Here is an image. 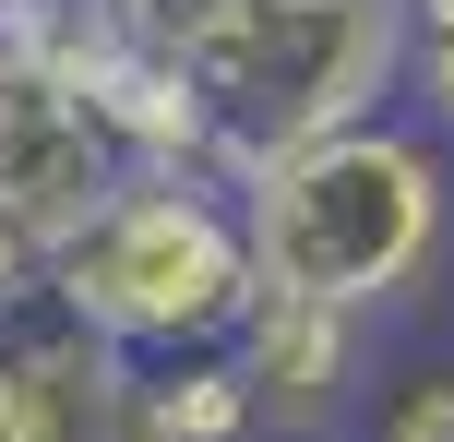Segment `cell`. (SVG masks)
I'll return each instance as SVG.
<instances>
[{
	"instance_id": "cell-1",
	"label": "cell",
	"mask_w": 454,
	"mask_h": 442,
	"mask_svg": "<svg viewBox=\"0 0 454 442\" xmlns=\"http://www.w3.org/2000/svg\"><path fill=\"white\" fill-rule=\"evenodd\" d=\"M227 204H239V239H251V287L371 323L442 252V143L407 132L395 108H371L347 132H311L287 156L239 167Z\"/></svg>"
},
{
	"instance_id": "cell-2",
	"label": "cell",
	"mask_w": 454,
	"mask_h": 442,
	"mask_svg": "<svg viewBox=\"0 0 454 442\" xmlns=\"http://www.w3.org/2000/svg\"><path fill=\"white\" fill-rule=\"evenodd\" d=\"M48 299H60L96 347H120L132 371H168V359H215L263 287H251V239H239L227 180L132 167V180L48 252Z\"/></svg>"
},
{
	"instance_id": "cell-3",
	"label": "cell",
	"mask_w": 454,
	"mask_h": 442,
	"mask_svg": "<svg viewBox=\"0 0 454 442\" xmlns=\"http://www.w3.org/2000/svg\"><path fill=\"white\" fill-rule=\"evenodd\" d=\"M168 60L204 132V180H239L311 132L371 120L407 84V0H227Z\"/></svg>"
},
{
	"instance_id": "cell-4",
	"label": "cell",
	"mask_w": 454,
	"mask_h": 442,
	"mask_svg": "<svg viewBox=\"0 0 454 442\" xmlns=\"http://www.w3.org/2000/svg\"><path fill=\"white\" fill-rule=\"evenodd\" d=\"M227 371L251 395V430H323V419H347V383H359V323L263 287L227 335Z\"/></svg>"
},
{
	"instance_id": "cell-5",
	"label": "cell",
	"mask_w": 454,
	"mask_h": 442,
	"mask_svg": "<svg viewBox=\"0 0 454 442\" xmlns=\"http://www.w3.org/2000/svg\"><path fill=\"white\" fill-rule=\"evenodd\" d=\"M144 442H251V395L227 371V347L144 371Z\"/></svg>"
},
{
	"instance_id": "cell-6",
	"label": "cell",
	"mask_w": 454,
	"mask_h": 442,
	"mask_svg": "<svg viewBox=\"0 0 454 442\" xmlns=\"http://www.w3.org/2000/svg\"><path fill=\"white\" fill-rule=\"evenodd\" d=\"M407 84H419V108L454 132V0H407Z\"/></svg>"
},
{
	"instance_id": "cell-7",
	"label": "cell",
	"mask_w": 454,
	"mask_h": 442,
	"mask_svg": "<svg viewBox=\"0 0 454 442\" xmlns=\"http://www.w3.org/2000/svg\"><path fill=\"white\" fill-rule=\"evenodd\" d=\"M383 442H454V371H431V383H407V395L383 407Z\"/></svg>"
},
{
	"instance_id": "cell-8",
	"label": "cell",
	"mask_w": 454,
	"mask_h": 442,
	"mask_svg": "<svg viewBox=\"0 0 454 442\" xmlns=\"http://www.w3.org/2000/svg\"><path fill=\"white\" fill-rule=\"evenodd\" d=\"M36 299H48V252L0 215V323H12V311H36Z\"/></svg>"
}]
</instances>
